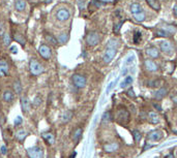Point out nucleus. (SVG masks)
Masks as SVG:
<instances>
[{
    "mask_svg": "<svg viewBox=\"0 0 177 158\" xmlns=\"http://www.w3.org/2000/svg\"><path fill=\"white\" fill-rule=\"evenodd\" d=\"M71 80H73V83H74V85L77 88H84L85 86H86V83H87L86 78L79 74H74L73 78H71Z\"/></svg>",
    "mask_w": 177,
    "mask_h": 158,
    "instance_id": "nucleus-4",
    "label": "nucleus"
},
{
    "mask_svg": "<svg viewBox=\"0 0 177 158\" xmlns=\"http://www.w3.org/2000/svg\"><path fill=\"white\" fill-rule=\"evenodd\" d=\"M167 94V89L165 88H161L160 90H158L156 92H154V97L156 99H162L163 97H165Z\"/></svg>",
    "mask_w": 177,
    "mask_h": 158,
    "instance_id": "nucleus-25",
    "label": "nucleus"
},
{
    "mask_svg": "<svg viewBox=\"0 0 177 158\" xmlns=\"http://www.w3.org/2000/svg\"><path fill=\"white\" fill-rule=\"evenodd\" d=\"M116 53H117V49L116 48H109L108 46L105 54H104V61L106 63H110L116 56Z\"/></svg>",
    "mask_w": 177,
    "mask_h": 158,
    "instance_id": "nucleus-6",
    "label": "nucleus"
},
{
    "mask_svg": "<svg viewBox=\"0 0 177 158\" xmlns=\"http://www.w3.org/2000/svg\"><path fill=\"white\" fill-rule=\"evenodd\" d=\"M110 119H111V114H110L109 112L104 113V115H103V122H108V121H110Z\"/></svg>",
    "mask_w": 177,
    "mask_h": 158,
    "instance_id": "nucleus-37",
    "label": "nucleus"
},
{
    "mask_svg": "<svg viewBox=\"0 0 177 158\" xmlns=\"http://www.w3.org/2000/svg\"><path fill=\"white\" fill-rule=\"evenodd\" d=\"M115 84V82H111L109 84V86H108V88H107V93H109L110 92V90H111L112 88H113V85Z\"/></svg>",
    "mask_w": 177,
    "mask_h": 158,
    "instance_id": "nucleus-45",
    "label": "nucleus"
},
{
    "mask_svg": "<svg viewBox=\"0 0 177 158\" xmlns=\"http://www.w3.org/2000/svg\"><path fill=\"white\" fill-rule=\"evenodd\" d=\"M15 40H16L18 44H22V46H25V44H26L24 36H23L22 34H20V33H15Z\"/></svg>",
    "mask_w": 177,
    "mask_h": 158,
    "instance_id": "nucleus-26",
    "label": "nucleus"
},
{
    "mask_svg": "<svg viewBox=\"0 0 177 158\" xmlns=\"http://www.w3.org/2000/svg\"><path fill=\"white\" fill-rule=\"evenodd\" d=\"M13 99H14V93L11 92V90L4 91V93H3V100L5 102H11V101H13Z\"/></svg>",
    "mask_w": 177,
    "mask_h": 158,
    "instance_id": "nucleus-21",
    "label": "nucleus"
},
{
    "mask_svg": "<svg viewBox=\"0 0 177 158\" xmlns=\"http://www.w3.org/2000/svg\"><path fill=\"white\" fill-rule=\"evenodd\" d=\"M144 64H145V67L146 69L149 71H152V72H155V71L158 70V65H156V63L154 61L150 60V59H147V60L144 61Z\"/></svg>",
    "mask_w": 177,
    "mask_h": 158,
    "instance_id": "nucleus-13",
    "label": "nucleus"
},
{
    "mask_svg": "<svg viewBox=\"0 0 177 158\" xmlns=\"http://www.w3.org/2000/svg\"><path fill=\"white\" fill-rule=\"evenodd\" d=\"M176 52H177V49H176Z\"/></svg>",
    "mask_w": 177,
    "mask_h": 158,
    "instance_id": "nucleus-54",
    "label": "nucleus"
},
{
    "mask_svg": "<svg viewBox=\"0 0 177 158\" xmlns=\"http://www.w3.org/2000/svg\"><path fill=\"white\" fill-rule=\"evenodd\" d=\"M101 1H103V2H110L112 0H101Z\"/></svg>",
    "mask_w": 177,
    "mask_h": 158,
    "instance_id": "nucleus-53",
    "label": "nucleus"
},
{
    "mask_svg": "<svg viewBox=\"0 0 177 158\" xmlns=\"http://www.w3.org/2000/svg\"><path fill=\"white\" fill-rule=\"evenodd\" d=\"M146 2H147L148 5L152 8V9H154V11H158L161 9V4L158 2V0H146Z\"/></svg>",
    "mask_w": 177,
    "mask_h": 158,
    "instance_id": "nucleus-18",
    "label": "nucleus"
},
{
    "mask_svg": "<svg viewBox=\"0 0 177 158\" xmlns=\"http://www.w3.org/2000/svg\"><path fill=\"white\" fill-rule=\"evenodd\" d=\"M173 14H174L175 18H177V4L174 6V8H173Z\"/></svg>",
    "mask_w": 177,
    "mask_h": 158,
    "instance_id": "nucleus-47",
    "label": "nucleus"
},
{
    "mask_svg": "<svg viewBox=\"0 0 177 158\" xmlns=\"http://www.w3.org/2000/svg\"><path fill=\"white\" fill-rule=\"evenodd\" d=\"M85 2H86V0H78V5H79L80 9H83L85 7Z\"/></svg>",
    "mask_w": 177,
    "mask_h": 158,
    "instance_id": "nucleus-41",
    "label": "nucleus"
},
{
    "mask_svg": "<svg viewBox=\"0 0 177 158\" xmlns=\"http://www.w3.org/2000/svg\"><path fill=\"white\" fill-rule=\"evenodd\" d=\"M128 94L131 96V97H135V95H134V91L132 90V89H130V90L128 91Z\"/></svg>",
    "mask_w": 177,
    "mask_h": 158,
    "instance_id": "nucleus-49",
    "label": "nucleus"
},
{
    "mask_svg": "<svg viewBox=\"0 0 177 158\" xmlns=\"http://www.w3.org/2000/svg\"><path fill=\"white\" fill-rule=\"evenodd\" d=\"M108 46H109V48H116V49H117L118 41L115 40V39H112V40L109 41V44H108Z\"/></svg>",
    "mask_w": 177,
    "mask_h": 158,
    "instance_id": "nucleus-38",
    "label": "nucleus"
},
{
    "mask_svg": "<svg viewBox=\"0 0 177 158\" xmlns=\"http://www.w3.org/2000/svg\"><path fill=\"white\" fill-rule=\"evenodd\" d=\"M132 83H133V78L128 76H126V79H124V81L121 83V85H120V86H121L122 88H126V86H130Z\"/></svg>",
    "mask_w": 177,
    "mask_h": 158,
    "instance_id": "nucleus-29",
    "label": "nucleus"
},
{
    "mask_svg": "<svg viewBox=\"0 0 177 158\" xmlns=\"http://www.w3.org/2000/svg\"><path fill=\"white\" fill-rule=\"evenodd\" d=\"M41 104V98L39 97V96H36V97L33 99V104H34L35 106H37Z\"/></svg>",
    "mask_w": 177,
    "mask_h": 158,
    "instance_id": "nucleus-39",
    "label": "nucleus"
},
{
    "mask_svg": "<svg viewBox=\"0 0 177 158\" xmlns=\"http://www.w3.org/2000/svg\"><path fill=\"white\" fill-rule=\"evenodd\" d=\"M69 16H71V14H69V11L66 8H60L59 11H57V14H56V18L59 21H61V22H64V21L68 20Z\"/></svg>",
    "mask_w": 177,
    "mask_h": 158,
    "instance_id": "nucleus-9",
    "label": "nucleus"
},
{
    "mask_svg": "<svg viewBox=\"0 0 177 158\" xmlns=\"http://www.w3.org/2000/svg\"><path fill=\"white\" fill-rule=\"evenodd\" d=\"M4 34V25L2 22H0V36H2Z\"/></svg>",
    "mask_w": 177,
    "mask_h": 158,
    "instance_id": "nucleus-43",
    "label": "nucleus"
},
{
    "mask_svg": "<svg viewBox=\"0 0 177 158\" xmlns=\"http://www.w3.org/2000/svg\"><path fill=\"white\" fill-rule=\"evenodd\" d=\"M14 90L16 92V94H20L21 91H22V85L20 83V81H16L14 83Z\"/></svg>",
    "mask_w": 177,
    "mask_h": 158,
    "instance_id": "nucleus-28",
    "label": "nucleus"
},
{
    "mask_svg": "<svg viewBox=\"0 0 177 158\" xmlns=\"http://www.w3.org/2000/svg\"><path fill=\"white\" fill-rule=\"evenodd\" d=\"M103 148L107 153H112V152H115L116 150H118L119 146H118L117 143H111V144H105L103 146Z\"/></svg>",
    "mask_w": 177,
    "mask_h": 158,
    "instance_id": "nucleus-14",
    "label": "nucleus"
},
{
    "mask_svg": "<svg viewBox=\"0 0 177 158\" xmlns=\"http://www.w3.org/2000/svg\"><path fill=\"white\" fill-rule=\"evenodd\" d=\"M130 9H131L132 15H135V14H137V13H139L140 11H142V7H141V5H140V3L134 2V3H132L131 4Z\"/></svg>",
    "mask_w": 177,
    "mask_h": 158,
    "instance_id": "nucleus-23",
    "label": "nucleus"
},
{
    "mask_svg": "<svg viewBox=\"0 0 177 158\" xmlns=\"http://www.w3.org/2000/svg\"><path fill=\"white\" fill-rule=\"evenodd\" d=\"M155 34H156V36H160V37H168L169 36V33L163 30V29H158L155 31Z\"/></svg>",
    "mask_w": 177,
    "mask_h": 158,
    "instance_id": "nucleus-30",
    "label": "nucleus"
},
{
    "mask_svg": "<svg viewBox=\"0 0 177 158\" xmlns=\"http://www.w3.org/2000/svg\"><path fill=\"white\" fill-rule=\"evenodd\" d=\"M166 158H175V157H174V155H173L172 153H170L169 155H167V156H166Z\"/></svg>",
    "mask_w": 177,
    "mask_h": 158,
    "instance_id": "nucleus-50",
    "label": "nucleus"
},
{
    "mask_svg": "<svg viewBox=\"0 0 177 158\" xmlns=\"http://www.w3.org/2000/svg\"><path fill=\"white\" fill-rule=\"evenodd\" d=\"M134 59H135V57H134V56H131V57L128 59V64H131V63H133Z\"/></svg>",
    "mask_w": 177,
    "mask_h": 158,
    "instance_id": "nucleus-48",
    "label": "nucleus"
},
{
    "mask_svg": "<svg viewBox=\"0 0 177 158\" xmlns=\"http://www.w3.org/2000/svg\"><path fill=\"white\" fill-rule=\"evenodd\" d=\"M86 42L90 46H96L100 42V35L96 32H94V31H90L87 34V36H86Z\"/></svg>",
    "mask_w": 177,
    "mask_h": 158,
    "instance_id": "nucleus-3",
    "label": "nucleus"
},
{
    "mask_svg": "<svg viewBox=\"0 0 177 158\" xmlns=\"http://www.w3.org/2000/svg\"><path fill=\"white\" fill-rule=\"evenodd\" d=\"M173 101H174L175 104H177V96H174V97H173Z\"/></svg>",
    "mask_w": 177,
    "mask_h": 158,
    "instance_id": "nucleus-51",
    "label": "nucleus"
},
{
    "mask_svg": "<svg viewBox=\"0 0 177 158\" xmlns=\"http://www.w3.org/2000/svg\"><path fill=\"white\" fill-rule=\"evenodd\" d=\"M41 136H43V139L46 141L47 144H49V145H53L54 144V135L51 133V132H44V133L41 134Z\"/></svg>",
    "mask_w": 177,
    "mask_h": 158,
    "instance_id": "nucleus-15",
    "label": "nucleus"
},
{
    "mask_svg": "<svg viewBox=\"0 0 177 158\" xmlns=\"http://www.w3.org/2000/svg\"><path fill=\"white\" fill-rule=\"evenodd\" d=\"M59 42H61V44H64V42H66L68 39V35L66 34V33H62V34H60L59 35Z\"/></svg>",
    "mask_w": 177,
    "mask_h": 158,
    "instance_id": "nucleus-36",
    "label": "nucleus"
},
{
    "mask_svg": "<svg viewBox=\"0 0 177 158\" xmlns=\"http://www.w3.org/2000/svg\"><path fill=\"white\" fill-rule=\"evenodd\" d=\"M160 49H161V51H163L164 53H166V54H170V53L172 52L173 46H172V44H171L170 41L163 40V41L160 42Z\"/></svg>",
    "mask_w": 177,
    "mask_h": 158,
    "instance_id": "nucleus-11",
    "label": "nucleus"
},
{
    "mask_svg": "<svg viewBox=\"0 0 177 158\" xmlns=\"http://www.w3.org/2000/svg\"><path fill=\"white\" fill-rule=\"evenodd\" d=\"M27 154L29 158H43L44 152L39 147H31L27 150Z\"/></svg>",
    "mask_w": 177,
    "mask_h": 158,
    "instance_id": "nucleus-5",
    "label": "nucleus"
},
{
    "mask_svg": "<svg viewBox=\"0 0 177 158\" xmlns=\"http://www.w3.org/2000/svg\"><path fill=\"white\" fill-rule=\"evenodd\" d=\"M71 116H73V113H71V112H69V111L65 112L64 114H63V116H62L63 121H64V122H67V121H69V120H71Z\"/></svg>",
    "mask_w": 177,
    "mask_h": 158,
    "instance_id": "nucleus-34",
    "label": "nucleus"
},
{
    "mask_svg": "<svg viewBox=\"0 0 177 158\" xmlns=\"http://www.w3.org/2000/svg\"><path fill=\"white\" fill-rule=\"evenodd\" d=\"M9 74V65L5 60L1 59L0 60V76L4 78Z\"/></svg>",
    "mask_w": 177,
    "mask_h": 158,
    "instance_id": "nucleus-8",
    "label": "nucleus"
},
{
    "mask_svg": "<svg viewBox=\"0 0 177 158\" xmlns=\"http://www.w3.org/2000/svg\"><path fill=\"white\" fill-rule=\"evenodd\" d=\"M162 137H163V132H162L161 130H158V129H156V130L150 131L147 135V139H149V141H151V142H158V141H160Z\"/></svg>",
    "mask_w": 177,
    "mask_h": 158,
    "instance_id": "nucleus-10",
    "label": "nucleus"
},
{
    "mask_svg": "<svg viewBox=\"0 0 177 158\" xmlns=\"http://www.w3.org/2000/svg\"><path fill=\"white\" fill-rule=\"evenodd\" d=\"M142 40V33L139 30H136L134 32V36H133V41L135 44H139Z\"/></svg>",
    "mask_w": 177,
    "mask_h": 158,
    "instance_id": "nucleus-24",
    "label": "nucleus"
},
{
    "mask_svg": "<svg viewBox=\"0 0 177 158\" xmlns=\"http://www.w3.org/2000/svg\"><path fill=\"white\" fill-rule=\"evenodd\" d=\"M21 106H22V110L23 112L27 113L29 111V108H30V102L28 100V98L26 96H23L21 98Z\"/></svg>",
    "mask_w": 177,
    "mask_h": 158,
    "instance_id": "nucleus-16",
    "label": "nucleus"
},
{
    "mask_svg": "<svg viewBox=\"0 0 177 158\" xmlns=\"http://www.w3.org/2000/svg\"><path fill=\"white\" fill-rule=\"evenodd\" d=\"M11 52L13 53V54H17V52H18V50H17L16 46H11Z\"/></svg>",
    "mask_w": 177,
    "mask_h": 158,
    "instance_id": "nucleus-46",
    "label": "nucleus"
},
{
    "mask_svg": "<svg viewBox=\"0 0 177 158\" xmlns=\"http://www.w3.org/2000/svg\"><path fill=\"white\" fill-rule=\"evenodd\" d=\"M38 54L41 55L44 59L49 60L52 56V51L47 44H41V46L38 48Z\"/></svg>",
    "mask_w": 177,
    "mask_h": 158,
    "instance_id": "nucleus-7",
    "label": "nucleus"
},
{
    "mask_svg": "<svg viewBox=\"0 0 177 158\" xmlns=\"http://www.w3.org/2000/svg\"><path fill=\"white\" fill-rule=\"evenodd\" d=\"M121 26H122V22L118 23V24H115V26H114V32H115V33H118V32H119V30H120V28H121Z\"/></svg>",
    "mask_w": 177,
    "mask_h": 158,
    "instance_id": "nucleus-40",
    "label": "nucleus"
},
{
    "mask_svg": "<svg viewBox=\"0 0 177 158\" xmlns=\"http://www.w3.org/2000/svg\"><path fill=\"white\" fill-rule=\"evenodd\" d=\"M53 0H45V3H51Z\"/></svg>",
    "mask_w": 177,
    "mask_h": 158,
    "instance_id": "nucleus-52",
    "label": "nucleus"
},
{
    "mask_svg": "<svg viewBox=\"0 0 177 158\" xmlns=\"http://www.w3.org/2000/svg\"><path fill=\"white\" fill-rule=\"evenodd\" d=\"M146 55L149 56L150 58L154 59V58H158L160 56V51L155 46H149L146 49Z\"/></svg>",
    "mask_w": 177,
    "mask_h": 158,
    "instance_id": "nucleus-12",
    "label": "nucleus"
},
{
    "mask_svg": "<svg viewBox=\"0 0 177 158\" xmlns=\"http://www.w3.org/2000/svg\"><path fill=\"white\" fill-rule=\"evenodd\" d=\"M29 69H30V72H31L33 76H39V74H41L45 71L44 66L41 65L37 60H35V59L30 60Z\"/></svg>",
    "mask_w": 177,
    "mask_h": 158,
    "instance_id": "nucleus-1",
    "label": "nucleus"
},
{
    "mask_svg": "<svg viewBox=\"0 0 177 158\" xmlns=\"http://www.w3.org/2000/svg\"><path fill=\"white\" fill-rule=\"evenodd\" d=\"M0 152H1V154H6V152H7V148H6L5 146H1V148H0Z\"/></svg>",
    "mask_w": 177,
    "mask_h": 158,
    "instance_id": "nucleus-44",
    "label": "nucleus"
},
{
    "mask_svg": "<svg viewBox=\"0 0 177 158\" xmlns=\"http://www.w3.org/2000/svg\"><path fill=\"white\" fill-rule=\"evenodd\" d=\"M46 38H47V40L49 41L50 44H54V46H56V44H57V39H56V38H55L53 35H50V34H49V35L46 36Z\"/></svg>",
    "mask_w": 177,
    "mask_h": 158,
    "instance_id": "nucleus-35",
    "label": "nucleus"
},
{
    "mask_svg": "<svg viewBox=\"0 0 177 158\" xmlns=\"http://www.w3.org/2000/svg\"><path fill=\"white\" fill-rule=\"evenodd\" d=\"M26 131L24 130V129H21V130H18L17 131V133H16V137L19 141H23V139H25V136H26Z\"/></svg>",
    "mask_w": 177,
    "mask_h": 158,
    "instance_id": "nucleus-27",
    "label": "nucleus"
},
{
    "mask_svg": "<svg viewBox=\"0 0 177 158\" xmlns=\"http://www.w3.org/2000/svg\"><path fill=\"white\" fill-rule=\"evenodd\" d=\"M162 81L161 80H154V81H150L149 83H148V86L149 87H160L162 85Z\"/></svg>",
    "mask_w": 177,
    "mask_h": 158,
    "instance_id": "nucleus-31",
    "label": "nucleus"
},
{
    "mask_svg": "<svg viewBox=\"0 0 177 158\" xmlns=\"http://www.w3.org/2000/svg\"><path fill=\"white\" fill-rule=\"evenodd\" d=\"M116 119L121 124H126L130 120V113L126 108H119L116 113Z\"/></svg>",
    "mask_w": 177,
    "mask_h": 158,
    "instance_id": "nucleus-2",
    "label": "nucleus"
},
{
    "mask_svg": "<svg viewBox=\"0 0 177 158\" xmlns=\"http://www.w3.org/2000/svg\"><path fill=\"white\" fill-rule=\"evenodd\" d=\"M148 119H149V122L152 124H158L160 122V118H158V114L154 112H150L148 114Z\"/></svg>",
    "mask_w": 177,
    "mask_h": 158,
    "instance_id": "nucleus-20",
    "label": "nucleus"
},
{
    "mask_svg": "<svg viewBox=\"0 0 177 158\" xmlns=\"http://www.w3.org/2000/svg\"><path fill=\"white\" fill-rule=\"evenodd\" d=\"M133 135H134V139H135V142L136 143H139L142 139V134L140 133V131L138 130H134L133 131Z\"/></svg>",
    "mask_w": 177,
    "mask_h": 158,
    "instance_id": "nucleus-32",
    "label": "nucleus"
},
{
    "mask_svg": "<svg viewBox=\"0 0 177 158\" xmlns=\"http://www.w3.org/2000/svg\"><path fill=\"white\" fill-rule=\"evenodd\" d=\"M15 8L18 11H23L26 8V1L25 0H16L15 2Z\"/></svg>",
    "mask_w": 177,
    "mask_h": 158,
    "instance_id": "nucleus-17",
    "label": "nucleus"
},
{
    "mask_svg": "<svg viewBox=\"0 0 177 158\" xmlns=\"http://www.w3.org/2000/svg\"><path fill=\"white\" fill-rule=\"evenodd\" d=\"M11 36H9V34H7V33H4L3 34V44L4 46H8V44H11Z\"/></svg>",
    "mask_w": 177,
    "mask_h": 158,
    "instance_id": "nucleus-33",
    "label": "nucleus"
},
{
    "mask_svg": "<svg viewBox=\"0 0 177 158\" xmlns=\"http://www.w3.org/2000/svg\"><path fill=\"white\" fill-rule=\"evenodd\" d=\"M15 125H16V126H18V125H20V124H21V123H22V118H21V117H20V116H19V117H17L16 118V120H15Z\"/></svg>",
    "mask_w": 177,
    "mask_h": 158,
    "instance_id": "nucleus-42",
    "label": "nucleus"
},
{
    "mask_svg": "<svg viewBox=\"0 0 177 158\" xmlns=\"http://www.w3.org/2000/svg\"><path fill=\"white\" fill-rule=\"evenodd\" d=\"M82 133H83V130H82V128H76L74 131V133H73V141L75 143H78L80 141L82 136Z\"/></svg>",
    "mask_w": 177,
    "mask_h": 158,
    "instance_id": "nucleus-19",
    "label": "nucleus"
},
{
    "mask_svg": "<svg viewBox=\"0 0 177 158\" xmlns=\"http://www.w3.org/2000/svg\"><path fill=\"white\" fill-rule=\"evenodd\" d=\"M133 17H134V19L136 20V21H138V22H143L145 20V18H146V15H145V11L142 9L139 13L133 15Z\"/></svg>",
    "mask_w": 177,
    "mask_h": 158,
    "instance_id": "nucleus-22",
    "label": "nucleus"
}]
</instances>
